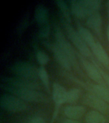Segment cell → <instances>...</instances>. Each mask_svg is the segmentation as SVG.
I'll return each instance as SVG.
<instances>
[{"instance_id": "2e32d148", "label": "cell", "mask_w": 109, "mask_h": 123, "mask_svg": "<svg viewBox=\"0 0 109 123\" xmlns=\"http://www.w3.org/2000/svg\"><path fill=\"white\" fill-rule=\"evenodd\" d=\"M86 123H107L106 117L99 111L91 110L86 116Z\"/></svg>"}, {"instance_id": "7a4b0ae2", "label": "cell", "mask_w": 109, "mask_h": 123, "mask_svg": "<svg viewBox=\"0 0 109 123\" xmlns=\"http://www.w3.org/2000/svg\"><path fill=\"white\" fill-rule=\"evenodd\" d=\"M71 12L78 18L87 17L98 12L101 6L99 0H72L70 1Z\"/></svg>"}, {"instance_id": "cb8c5ba5", "label": "cell", "mask_w": 109, "mask_h": 123, "mask_svg": "<svg viewBox=\"0 0 109 123\" xmlns=\"http://www.w3.org/2000/svg\"><path fill=\"white\" fill-rule=\"evenodd\" d=\"M49 27L47 25L44 26L41 30V35L43 37H47L49 34Z\"/></svg>"}, {"instance_id": "3957f363", "label": "cell", "mask_w": 109, "mask_h": 123, "mask_svg": "<svg viewBox=\"0 0 109 123\" xmlns=\"http://www.w3.org/2000/svg\"><path fill=\"white\" fill-rule=\"evenodd\" d=\"M55 39L56 42L55 44H57L59 48L66 54V55L70 62L71 66L74 67V69L79 74H82L74 49L68 40L66 38L60 28L57 26L55 27Z\"/></svg>"}, {"instance_id": "44dd1931", "label": "cell", "mask_w": 109, "mask_h": 123, "mask_svg": "<svg viewBox=\"0 0 109 123\" xmlns=\"http://www.w3.org/2000/svg\"><path fill=\"white\" fill-rule=\"evenodd\" d=\"M36 57L38 63L40 65H42V66L47 64L49 61V56L45 52L42 51H37Z\"/></svg>"}, {"instance_id": "484cf974", "label": "cell", "mask_w": 109, "mask_h": 123, "mask_svg": "<svg viewBox=\"0 0 109 123\" xmlns=\"http://www.w3.org/2000/svg\"><path fill=\"white\" fill-rule=\"evenodd\" d=\"M107 12H108V13L109 15V1L107 2Z\"/></svg>"}, {"instance_id": "6da1fadb", "label": "cell", "mask_w": 109, "mask_h": 123, "mask_svg": "<svg viewBox=\"0 0 109 123\" xmlns=\"http://www.w3.org/2000/svg\"><path fill=\"white\" fill-rule=\"evenodd\" d=\"M1 86L5 91L10 92L12 95L20 98L24 101L40 103H45L48 100L47 96L45 94L37 90L28 88L17 87L5 84H1Z\"/></svg>"}, {"instance_id": "ba28073f", "label": "cell", "mask_w": 109, "mask_h": 123, "mask_svg": "<svg viewBox=\"0 0 109 123\" xmlns=\"http://www.w3.org/2000/svg\"><path fill=\"white\" fill-rule=\"evenodd\" d=\"M83 101L86 105L93 108L96 111L103 113H109V104L91 93L86 94Z\"/></svg>"}, {"instance_id": "ffe728a7", "label": "cell", "mask_w": 109, "mask_h": 123, "mask_svg": "<svg viewBox=\"0 0 109 123\" xmlns=\"http://www.w3.org/2000/svg\"><path fill=\"white\" fill-rule=\"evenodd\" d=\"M80 96V90L77 88H73L67 91L66 103H74L78 101Z\"/></svg>"}, {"instance_id": "8992f818", "label": "cell", "mask_w": 109, "mask_h": 123, "mask_svg": "<svg viewBox=\"0 0 109 123\" xmlns=\"http://www.w3.org/2000/svg\"><path fill=\"white\" fill-rule=\"evenodd\" d=\"M0 106L3 110L9 112H21L27 108L26 102L9 94H4L1 96Z\"/></svg>"}, {"instance_id": "8fae6325", "label": "cell", "mask_w": 109, "mask_h": 123, "mask_svg": "<svg viewBox=\"0 0 109 123\" xmlns=\"http://www.w3.org/2000/svg\"><path fill=\"white\" fill-rule=\"evenodd\" d=\"M67 90L64 86L57 83H54L52 86V99L55 105V108L58 109L60 106L66 103Z\"/></svg>"}, {"instance_id": "5bb4252c", "label": "cell", "mask_w": 109, "mask_h": 123, "mask_svg": "<svg viewBox=\"0 0 109 123\" xmlns=\"http://www.w3.org/2000/svg\"><path fill=\"white\" fill-rule=\"evenodd\" d=\"M85 111V108L82 106H68L64 109L65 115L69 119L73 120H76L82 117Z\"/></svg>"}, {"instance_id": "d4e9b609", "label": "cell", "mask_w": 109, "mask_h": 123, "mask_svg": "<svg viewBox=\"0 0 109 123\" xmlns=\"http://www.w3.org/2000/svg\"><path fill=\"white\" fill-rule=\"evenodd\" d=\"M62 123H81L76 121V120H73V119H65V121H63Z\"/></svg>"}, {"instance_id": "277c9868", "label": "cell", "mask_w": 109, "mask_h": 123, "mask_svg": "<svg viewBox=\"0 0 109 123\" xmlns=\"http://www.w3.org/2000/svg\"><path fill=\"white\" fill-rule=\"evenodd\" d=\"M10 70L18 78L34 81L38 78V69L25 62H17L11 65Z\"/></svg>"}, {"instance_id": "d6986e66", "label": "cell", "mask_w": 109, "mask_h": 123, "mask_svg": "<svg viewBox=\"0 0 109 123\" xmlns=\"http://www.w3.org/2000/svg\"><path fill=\"white\" fill-rule=\"evenodd\" d=\"M38 78L42 81V83L44 85V86L47 88V90L49 92L50 91V83H49V78L48 75L47 71L44 67L41 66L38 69Z\"/></svg>"}, {"instance_id": "5b68a950", "label": "cell", "mask_w": 109, "mask_h": 123, "mask_svg": "<svg viewBox=\"0 0 109 123\" xmlns=\"http://www.w3.org/2000/svg\"><path fill=\"white\" fill-rule=\"evenodd\" d=\"M63 24L69 39L76 47V49L78 50V51L84 56L91 57V53L89 48L86 44V42L83 40L78 31H76L71 26L70 24L66 22L65 19H63Z\"/></svg>"}, {"instance_id": "e0dca14e", "label": "cell", "mask_w": 109, "mask_h": 123, "mask_svg": "<svg viewBox=\"0 0 109 123\" xmlns=\"http://www.w3.org/2000/svg\"><path fill=\"white\" fill-rule=\"evenodd\" d=\"M78 32L89 48H91L95 44L94 38L91 33L90 32V31L88 30L87 29L79 25L78 27Z\"/></svg>"}, {"instance_id": "9c48e42d", "label": "cell", "mask_w": 109, "mask_h": 123, "mask_svg": "<svg viewBox=\"0 0 109 123\" xmlns=\"http://www.w3.org/2000/svg\"><path fill=\"white\" fill-rule=\"evenodd\" d=\"M76 81V83H80L84 88L87 89L91 92V93L95 96H98V98H101V99L107 102L109 104V90L106 87L105 85L101 84H84L83 82H81L80 81L73 79Z\"/></svg>"}, {"instance_id": "4316f807", "label": "cell", "mask_w": 109, "mask_h": 123, "mask_svg": "<svg viewBox=\"0 0 109 123\" xmlns=\"http://www.w3.org/2000/svg\"><path fill=\"white\" fill-rule=\"evenodd\" d=\"M107 35H108V39H109V32H108Z\"/></svg>"}, {"instance_id": "52a82bcc", "label": "cell", "mask_w": 109, "mask_h": 123, "mask_svg": "<svg viewBox=\"0 0 109 123\" xmlns=\"http://www.w3.org/2000/svg\"><path fill=\"white\" fill-rule=\"evenodd\" d=\"M78 59L83 69L90 78L97 82L98 84L104 85V80L100 73L99 68H98L96 63L94 65L93 63L87 60L84 56H82V55L78 56Z\"/></svg>"}, {"instance_id": "30bf717a", "label": "cell", "mask_w": 109, "mask_h": 123, "mask_svg": "<svg viewBox=\"0 0 109 123\" xmlns=\"http://www.w3.org/2000/svg\"><path fill=\"white\" fill-rule=\"evenodd\" d=\"M50 48L57 63L66 71H70L71 69L70 62L63 50L55 43L50 46Z\"/></svg>"}, {"instance_id": "7c38bea8", "label": "cell", "mask_w": 109, "mask_h": 123, "mask_svg": "<svg viewBox=\"0 0 109 123\" xmlns=\"http://www.w3.org/2000/svg\"><path fill=\"white\" fill-rule=\"evenodd\" d=\"M91 49L98 60L109 71V56L103 46L99 42H95L91 48Z\"/></svg>"}, {"instance_id": "9a60e30c", "label": "cell", "mask_w": 109, "mask_h": 123, "mask_svg": "<svg viewBox=\"0 0 109 123\" xmlns=\"http://www.w3.org/2000/svg\"><path fill=\"white\" fill-rule=\"evenodd\" d=\"M34 17L36 23L41 26H45L48 21L49 13L47 9L44 5L38 6L35 9Z\"/></svg>"}, {"instance_id": "603a6c76", "label": "cell", "mask_w": 109, "mask_h": 123, "mask_svg": "<svg viewBox=\"0 0 109 123\" xmlns=\"http://www.w3.org/2000/svg\"><path fill=\"white\" fill-rule=\"evenodd\" d=\"M99 71H100V73H101V75H102V77H103V80H104V81L106 83V84L109 87V75L106 73H105L103 71H102L101 69H99Z\"/></svg>"}, {"instance_id": "7402d4cb", "label": "cell", "mask_w": 109, "mask_h": 123, "mask_svg": "<svg viewBox=\"0 0 109 123\" xmlns=\"http://www.w3.org/2000/svg\"><path fill=\"white\" fill-rule=\"evenodd\" d=\"M27 123H45V121L41 116H34L29 119Z\"/></svg>"}, {"instance_id": "ac0fdd59", "label": "cell", "mask_w": 109, "mask_h": 123, "mask_svg": "<svg viewBox=\"0 0 109 123\" xmlns=\"http://www.w3.org/2000/svg\"><path fill=\"white\" fill-rule=\"evenodd\" d=\"M55 3L57 5L59 10H60V11L61 12V13L63 14V17H64V19H65V21L68 22V23H70V13L68 8L67 6V5L66 4L65 1H64L63 0H58V1H56Z\"/></svg>"}, {"instance_id": "4fadbf2b", "label": "cell", "mask_w": 109, "mask_h": 123, "mask_svg": "<svg viewBox=\"0 0 109 123\" xmlns=\"http://www.w3.org/2000/svg\"><path fill=\"white\" fill-rule=\"evenodd\" d=\"M87 25L92 30L98 35H100L102 27V19L101 15L98 12L92 13L87 17Z\"/></svg>"}]
</instances>
